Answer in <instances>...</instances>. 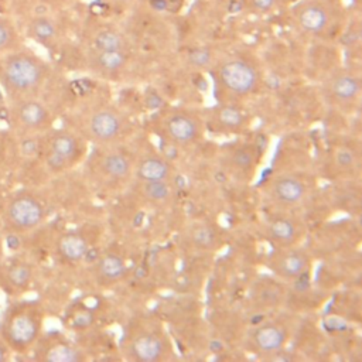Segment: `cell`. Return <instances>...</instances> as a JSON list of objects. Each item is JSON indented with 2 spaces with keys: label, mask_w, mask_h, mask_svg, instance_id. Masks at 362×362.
Instances as JSON below:
<instances>
[{
  "label": "cell",
  "mask_w": 362,
  "mask_h": 362,
  "mask_svg": "<svg viewBox=\"0 0 362 362\" xmlns=\"http://www.w3.org/2000/svg\"><path fill=\"white\" fill-rule=\"evenodd\" d=\"M48 68L37 55L28 51H11L0 62V81L17 96H27L41 88Z\"/></svg>",
  "instance_id": "obj_1"
},
{
  "label": "cell",
  "mask_w": 362,
  "mask_h": 362,
  "mask_svg": "<svg viewBox=\"0 0 362 362\" xmlns=\"http://www.w3.org/2000/svg\"><path fill=\"white\" fill-rule=\"evenodd\" d=\"M216 82L229 96L243 98L257 88L259 74L250 61L233 57L218 66Z\"/></svg>",
  "instance_id": "obj_2"
},
{
  "label": "cell",
  "mask_w": 362,
  "mask_h": 362,
  "mask_svg": "<svg viewBox=\"0 0 362 362\" xmlns=\"http://www.w3.org/2000/svg\"><path fill=\"white\" fill-rule=\"evenodd\" d=\"M297 25L310 35H324L335 23L337 10L329 0H303L294 8Z\"/></svg>",
  "instance_id": "obj_3"
},
{
  "label": "cell",
  "mask_w": 362,
  "mask_h": 362,
  "mask_svg": "<svg viewBox=\"0 0 362 362\" xmlns=\"http://www.w3.org/2000/svg\"><path fill=\"white\" fill-rule=\"evenodd\" d=\"M126 129L127 123L123 113L112 106H100L95 109L86 120L88 134L99 144L117 141L124 136Z\"/></svg>",
  "instance_id": "obj_4"
},
{
  "label": "cell",
  "mask_w": 362,
  "mask_h": 362,
  "mask_svg": "<svg viewBox=\"0 0 362 362\" xmlns=\"http://www.w3.org/2000/svg\"><path fill=\"white\" fill-rule=\"evenodd\" d=\"M269 269L273 272V274L286 281H297L303 279L311 266L310 255L293 245L286 247H276L273 253L269 256Z\"/></svg>",
  "instance_id": "obj_5"
},
{
  "label": "cell",
  "mask_w": 362,
  "mask_h": 362,
  "mask_svg": "<svg viewBox=\"0 0 362 362\" xmlns=\"http://www.w3.org/2000/svg\"><path fill=\"white\" fill-rule=\"evenodd\" d=\"M127 355L139 362H157L165 359L170 346L164 335L154 328H140L127 339Z\"/></svg>",
  "instance_id": "obj_6"
},
{
  "label": "cell",
  "mask_w": 362,
  "mask_h": 362,
  "mask_svg": "<svg viewBox=\"0 0 362 362\" xmlns=\"http://www.w3.org/2000/svg\"><path fill=\"white\" fill-rule=\"evenodd\" d=\"M288 341V328L276 320H269L253 327L247 335L250 351L262 355L280 352Z\"/></svg>",
  "instance_id": "obj_7"
},
{
  "label": "cell",
  "mask_w": 362,
  "mask_h": 362,
  "mask_svg": "<svg viewBox=\"0 0 362 362\" xmlns=\"http://www.w3.org/2000/svg\"><path fill=\"white\" fill-rule=\"evenodd\" d=\"M161 127L167 140L178 146L195 143L201 137V122L188 112L175 110L167 113L161 122Z\"/></svg>",
  "instance_id": "obj_8"
},
{
  "label": "cell",
  "mask_w": 362,
  "mask_h": 362,
  "mask_svg": "<svg viewBox=\"0 0 362 362\" xmlns=\"http://www.w3.org/2000/svg\"><path fill=\"white\" fill-rule=\"evenodd\" d=\"M325 93L332 103L338 106H351L359 99L361 78L352 71H335L325 82Z\"/></svg>",
  "instance_id": "obj_9"
},
{
  "label": "cell",
  "mask_w": 362,
  "mask_h": 362,
  "mask_svg": "<svg viewBox=\"0 0 362 362\" xmlns=\"http://www.w3.org/2000/svg\"><path fill=\"white\" fill-rule=\"evenodd\" d=\"M267 192L276 204L284 208H293L305 199L308 189L300 177L293 174H280L272 180Z\"/></svg>",
  "instance_id": "obj_10"
},
{
  "label": "cell",
  "mask_w": 362,
  "mask_h": 362,
  "mask_svg": "<svg viewBox=\"0 0 362 362\" xmlns=\"http://www.w3.org/2000/svg\"><path fill=\"white\" fill-rule=\"evenodd\" d=\"M7 216L17 229L28 230L42 222L45 209L37 198L31 195H18L10 202Z\"/></svg>",
  "instance_id": "obj_11"
},
{
  "label": "cell",
  "mask_w": 362,
  "mask_h": 362,
  "mask_svg": "<svg viewBox=\"0 0 362 362\" xmlns=\"http://www.w3.org/2000/svg\"><path fill=\"white\" fill-rule=\"evenodd\" d=\"M40 332V321L30 313H18L13 315L6 325L8 342L16 349L28 348Z\"/></svg>",
  "instance_id": "obj_12"
},
{
  "label": "cell",
  "mask_w": 362,
  "mask_h": 362,
  "mask_svg": "<svg viewBox=\"0 0 362 362\" xmlns=\"http://www.w3.org/2000/svg\"><path fill=\"white\" fill-rule=\"evenodd\" d=\"M264 233L276 247H286L298 242L301 226L288 215H274L266 222Z\"/></svg>",
  "instance_id": "obj_13"
},
{
  "label": "cell",
  "mask_w": 362,
  "mask_h": 362,
  "mask_svg": "<svg viewBox=\"0 0 362 362\" xmlns=\"http://www.w3.org/2000/svg\"><path fill=\"white\" fill-rule=\"evenodd\" d=\"M286 298V288L280 280L260 277L250 288V300L257 308H273L280 305Z\"/></svg>",
  "instance_id": "obj_14"
},
{
  "label": "cell",
  "mask_w": 362,
  "mask_h": 362,
  "mask_svg": "<svg viewBox=\"0 0 362 362\" xmlns=\"http://www.w3.org/2000/svg\"><path fill=\"white\" fill-rule=\"evenodd\" d=\"M133 171L139 181H170L173 175V167L170 163L157 154L144 156L133 167Z\"/></svg>",
  "instance_id": "obj_15"
},
{
  "label": "cell",
  "mask_w": 362,
  "mask_h": 362,
  "mask_svg": "<svg viewBox=\"0 0 362 362\" xmlns=\"http://www.w3.org/2000/svg\"><path fill=\"white\" fill-rule=\"evenodd\" d=\"M99 170L110 181H123L133 173V163L126 153L110 150L100 157Z\"/></svg>",
  "instance_id": "obj_16"
},
{
  "label": "cell",
  "mask_w": 362,
  "mask_h": 362,
  "mask_svg": "<svg viewBox=\"0 0 362 362\" xmlns=\"http://www.w3.org/2000/svg\"><path fill=\"white\" fill-rule=\"evenodd\" d=\"M126 274L124 259L116 252L103 253L96 263V279L99 284H115Z\"/></svg>",
  "instance_id": "obj_17"
},
{
  "label": "cell",
  "mask_w": 362,
  "mask_h": 362,
  "mask_svg": "<svg viewBox=\"0 0 362 362\" xmlns=\"http://www.w3.org/2000/svg\"><path fill=\"white\" fill-rule=\"evenodd\" d=\"M89 59L92 68L102 74H117L123 71L129 62L127 51H105V49H90Z\"/></svg>",
  "instance_id": "obj_18"
},
{
  "label": "cell",
  "mask_w": 362,
  "mask_h": 362,
  "mask_svg": "<svg viewBox=\"0 0 362 362\" xmlns=\"http://www.w3.org/2000/svg\"><path fill=\"white\" fill-rule=\"evenodd\" d=\"M20 123L28 129H42L49 123V112L44 103L35 99H25L17 106Z\"/></svg>",
  "instance_id": "obj_19"
},
{
  "label": "cell",
  "mask_w": 362,
  "mask_h": 362,
  "mask_svg": "<svg viewBox=\"0 0 362 362\" xmlns=\"http://www.w3.org/2000/svg\"><path fill=\"white\" fill-rule=\"evenodd\" d=\"M48 151L62 158L71 167L81 157L82 144L79 139L72 133L59 132L51 139Z\"/></svg>",
  "instance_id": "obj_20"
},
{
  "label": "cell",
  "mask_w": 362,
  "mask_h": 362,
  "mask_svg": "<svg viewBox=\"0 0 362 362\" xmlns=\"http://www.w3.org/2000/svg\"><path fill=\"white\" fill-rule=\"evenodd\" d=\"M212 120L216 129L221 132H239L246 127L247 115L242 107L228 103L215 110Z\"/></svg>",
  "instance_id": "obj_21"
},
{
  "label": "cell",
  "mask_w": 362,
  "mask_h": 362,
  "mask_svg": "<svg viewBox=\"0 0 362 362\" xmlns=\"http://www.w3.org/2000/svg\"><path fill=\"white\" fill-rule=\"evenodd\" d=\"M187 238L189 245L198 250H215L219 246V235L216 229L205 221L194 222L188 228Z\"/></svg>",
  "instance_id": "obj_22"
},
{
  "label": "cell",
  "mask_w": 362,
  "mask_h": 362,
  "mask_svg": "<svg viewBox=\"0 0 362 362\" xmlns=\"http://www.w3.org/2000/svg\"><path fill=\"white\" fill-rule=\"evenodd\" d=\"M58 252L66 262L75 263L83 260L89 252L86 239L76 232L65 233L58 240Z\"/></svg>",
  "instance_id": "obj_23"
},
{
  "label": "cell",
  "mask_w": 362,
  "mask_h": 362,
  "mask_svg": "<svg viewBox=\"0 0 362 362\" xmlns=\"http://www.w3.org/2000/svg\"><path fill=\"white\" fill-rule=\"evenodd\" d=\"M92 48L105 51H127V38L119 30L103 27L93 35Z\"/></svg>",
  "instance_id": "obj_24"
},
{
  "label": "cell",
  "mask_w": 362,
  "mask_h": 362,
  "mask_svg": "<svg viewBox=\"0 0 362 362\" xmlns=\"http://www.w3.org/2000/svg\"><path fill=\"white\" fill-rule=\"evenodd\" d=\"M28 35L41 44H49L57 38V24L52 18L41 14L28 23Z\"/></svg>",
  "instance_id": "obj_25"
},
{
  "label": "cell",
  "mask_w": 362,
  "mask_h": 362,
  "mask_svg": "<svg viewBox=\"0 0 362 362\" xmlns=\"http://www.w3.org/2000/svg\"><path fill=\"white\" fill-rule=\"evenodd\" d=\"M141 197L151 204H167L173 197V187L168 181H140Z\"/></svg>",
  "instance_id": "obj_26"
},
{
  "label": "cell",
  "mask_w": 362,
  "mask_h": 362,
  "mask_svg": "<svg viewBox=\"0 0 362 362\" xmlns=\"http://www.w3.org/2000/svg\"><path fill=\"white\" fill-rule=\"evenodd\" d=\"M256 163V151L252 146L243 144L236 147L230 154V164L240 173H247L253 170Z\"/></svg>",
  "instance_id": "obj_27"
},
{
  "label": "cell",
  "mask_w": 362,
  "mask_h": 362,
  "mask_svg": "<svg viewBox=\"0 0 362 362\" xmlns=\"http://www.w3.org/2000/svg\"><path fill=\"white\" fill-rule=\"evenodd\" d=\"M45 359L49 362H78L83 359V355L75 346L61 342V344L52 345L47 351Z\"/></svg>",
  "instance_id": "obj_28"
},
{
  "label": "cell",
  "mask_w": 362,
  "mask_h": 362,
  "mask_svg": "<svg viewBox=\"0 0 362 362\" xmlns=\"http://www.w3.org/2000/svg\"><path fill=\"white\" fill-rule=\"evenodd\" d=\"M18 34L13 21L7 17L0 16V52L10 51L17 42Z\"/></svg>",
  "instance_id": "obj_29"
},
{
  "label": "cell",
  "mask_w": 362,
  "mask_h": 362,
  "mask_svg": "<svg viewBox=\"0 0 362 362\" xmlns=\"http://www.w3.org/2000/svg\"><path fill=\"white\" fill-rule=\"evenodd\" d=\"M356 161H358V156L349 147H345V146L338 147L334 153V164L337 165V168H339L342 171L354 168Z\"/></svg>",
  "instance_id": "obj_30"
},
{
  "label": "cell",
  "mask_w": 362,
  "mask_h": 362,
  "mask_svg": "<svg viewBox=\"0 0 362 362\" xmlns=\"http://www.w3.org/2000/svg\"><path fill=\"white\" fill-rule=\"evenodd\" d=\"M31 267L28 264L24 263H18L14 264L10 270H8V281L11 286L14 287H24L28 284V281L31 280Z\"/></svg>",
  "instance_id": "obj_31"
},
{
  "label": "cell",
  "mask_w": 362,
  "mask_h": 362,
  "mask_svg": "<svg viewBox=\"0 0 362 362\" xmlns=\"http://www.w3.org/2000/svg\"><path fill=\"white\" fill-rule=\"evenodd\" d=\"M279 0H247L250 8L257 13H267L277 6Z\"/></svg>",
  "instance_id": "obj_32"
},
{
  "label": "cell",
  "mask_w": 362,
  "mask_h": 362,
  "mask_svg": "<svg viewBox=\"0 0 362 362\" xmlns=\"http://www.w3.org/2000/svg\"><path fill=\"white\" fill-rule=\"evenodd\" d=\"M21 151L25 154V156H33L35 151H37V143L31 139L25 140L21 143Z\"/></svg>",
  "instance_id": "obj_33"
},
{
  "label": "cell",
  "mask_w": 362,
  "mask_h": 362,
  "mask_svg": "<svg viewBox=\"0 0 362 362\" xmlns=\"http://www.w3.org/2000/svg\"><path fill=\"white\" fill-rule=\"evenodd\" d=\"M6 246H7V249H10V250L18 249V246H20V239H18V236H16V235H8V236H6Z\"/></svg>",
  "instance_id": "obj_34"
},
{
  "label": "cell",
  "mask_w": 362,
  "mask_h": 362,
  "mask_svg": "<svg viewBox=\"0 0 362 362\" xmlns=\"http://www.w3.org/2000/svg\"><path fill=\"white\" fill-rule=\"evenodd\" d=\"M134 0H106L107 4H112L115 7H126L127 4L133 3Z\"/></svg>",
  "instance_id": "obj_35"
},
{
  "label": "cell",
  "mask_w": 362,
  "mask_h": 362,
  "mask_svg": "<svg viewBox=\"0 0 362 362\" xmlns=\"http://www.w3.org/2000/svg\"><path fill=\"white\" fill-rule=\"evenodd\" d=\"M6 358H7V352H6V348L0 344V362H3V361H6Z\"/></svg>",
  "instance_id": "obj_36"
}]
</instances>
